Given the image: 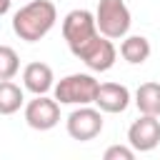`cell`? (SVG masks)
Instances as JSON below:
<instances>
[{
  "label": "cell",
  "instance_id": "obj_1",
  "mask_svg": "<svg viewBox=\"0 0 160 160\" xmlns=\"http://www.w3.org/2000/svg\"><path fill=\"white\" fill-rule=\"evenodd\" d=\"M58 22V8L50 0H30L12 15V32L25 42L42 40Z\"/></svg>",
  "mask_w": 160,
  "mask_h": 160
},
{
  "label": "cell",
  "instance_id": "obj_2",
  "mask_svg": "<svg viewBox=\"0 0 160 160\" xmlns=\"http://www.w3.org/2000/svg\"><path fill=\"white\" fill-rule=\"evenodd\" d=\"M100 82L90 72H72L52 85V98L60 105H92Z\"/></svg>",
  "mask_w": 160,
  "mask_h": 160
},
{
  "label": "cell",
  "instance_id": "obj_3",
  "mask_svg": "<svg viewBox=\"0 0 160 160\" xmlns=\"http://www.w3.org/2000/svg\"><path fill=\"white\" fill-rule=\"evenodd\" d=\"M95 25H98L100 35H105L110 40H122L132 25V15H130L125 0H98Z\"/></svg>",
  "mask_w": 160,
  "mask_h": 160
},
{
  "label": "cell",
  "instance_id": "obj_4",
  "mask_svg": "<svg viewBox=\"0 0 160 160\" xmlns=\"http://www.w3.org/2000/svg\"><path fill=\"white\" fill-rule=\"evenodd\" d=\"M72 55H75L78 60H82L88 70H92V72H108V70L115 65L118 50H115V45H112L110 38H105V35L98 32V35H92L88 42H82L80 48H75Z\"/></svg>",
  "mask_w": 160,
  "mask_h": 160
},
{
  "label": "cell",
  "instance_id": "obj_5",
  "mask_svg": "<svg viewBox=\"0 0 160 160\" xmlns=\"http://www.w3.org/2000/svg\"><path fill=\"white\" fill-rule=\"evenodd\" d=\"M65 130H68V135L72 140H80V142L95 140L102 132V110L90 108V105H78L68 115Z\"/></svg>",
  "mask_w": 160,
  "mask_h": 160
},
{
  "label": "cell",
  "instance_id": "obj_6",
  "mask_svg": "<svg viewBox=\"0 0 160 160\" xmlns=\"http://www.w3.org/2000/svg\"><path fill=\"white\" fill-rule=\"evenodd\" d=\"M92 35H98V25H95V12L85 10V8H75L62 18V38L70 48V52L75 48H80L82 42H88Z\"/></svg>",
  "mask_w": 160,
  "mask_h": 160
},
{
  "label": "cell",
  "instance_id": "obj_7",
  "mask_svg": "<svg viewBox=\"0 0 160 160\" xmlns=\"http://www.w3.org/2000/svg\"><path fill=\"white\" fill-rule=\"evenodd\" d=\"M25 122L40 132L52 130L60 122V102L48 95H35L25 102Z\"/></svg>",
  "mask_w": 160,
  "mask_h": 160
},
{
  "label": "cell",
  "instance_id": "obj_8",
  "mask_svg": "<svg viewBox=\"0 0 160 160\" xmlns=\"http://www.w3.org/2000/svg\"><path fill=\"white\" fill-rule=\"evenodd\" d=\"M128 145L135 152H150L160 145V120L158 115H140L128 128Z\"/></svg>",
  "mask_w": 160,
  "mask_h": 160
},
{
  "label": "cell",
  "instance_id": "obj_9",
  "mask_svg": "<svg viewBox=\"0 0 160 160\" xmlns=\"http://www.w3.org/2000/svg\"><path fill=\"white\" fill-rule=\"evenodd\" d=\"M95 105L102 112H125L130 105V90L120 82H100L98 95H95Z\"/></svg>",
  "mask_w": 160,
  "mask_h": 160
},
{
  "label": "cell",
  "instance_id": "obj_10",
  "mask_svg": "<svg viewBox=\"0 0 160 160\" xmlns=\"http://www.w3.org/2000/svg\"><path fill=\"white\" fill-rule=\"evenodd\" d=\"M55 85L52 68L48 62H30L22 68V88L32 95H48Z\"/></svg>",
  "mask_w": 160,
  "mask_h": 160
},
{
  "label": "cell",
  "instance_id": "obj_11",
  "mask_svg": "<svg viewBox=\"0 0 160 160\" xmlns=\"http://www.w3.org/2000/svg\"><path fill=\"white\" fill-rule=\"evenodd\" d=\"M150 52H152L150 40L142 38V35H125L122 42H120V55L130 65H142L150 58Z\"/></svg>",
  "mask_w": 160,
  "mask_h": 160
},
{
  "label": "cell",
  "instance_id": "obj_12",
  "mask_svg": "<svg viewBox=\"0 0 160 160\" xmlns=\"http://www.w3.org/2000/svg\"><path fill=\"white\" fill-rule=\"evenodd\" d=\"M135 105L140 115H160V82H142L135 90Z\"/></svg>",
  "mask_w": 160,
  "mask_h": 160
},
{
  "label": "cell",
  "instance_id": "obj_13",
  "mask_svg": "<svg viewBox=\"0 0 160 160\" xmlns=\"http://www.w3.org/2000/svg\"><path fill=\"white\" fill-rule=\"evenodd\" d=\"M25 105V92L12 80H0V115H15Z\"/></svg>",
  "mask_w": 160,
  "mask_h": 160
},
{
  "label": "cell",
  "instance_id": "obj_14",
  "mask_svg": "<svg viewBox=\"0 0 160 160\" xmlns=\"http://www.w3.org/2000/svg\"><path fill=\"white\" fill-rule=\"evenodd\" d=\"M20 72V58L10 45H0V80H12Z\"/></svg>",
  "mask_w": 160,
  "mask_h": 160
},
{
  "label": "cell",
  "instance_id": "obj_15",
  "mask_svg": "<svg viewBox=\"0 0 160 160\" xmlns=\"http://www.w3.org/2000/svg\"><path fill=\"white\" fill-rule=\"evenodd\" d=\"M105 160H132L135 158V150L130 145H110L105 152H102Z\"/></svg>",
  "mask_w": 160,
  "mask_h": 160
},
{
  "label": "cell",
  "instance_id": "obj_16",
  "mask_svg": "<svg viewBox=\"0 0 160 160\" xmlns=\"http://www.w3.org/2000/svg\"><path fill=\"white\" fill-rule=\"evenodd\" d=\"M10 2H12V0H0V15H5V12L10 10Z\"/></svg>",
  "mask_w": 160,
  "mask_h": 160
}]
</instances>
